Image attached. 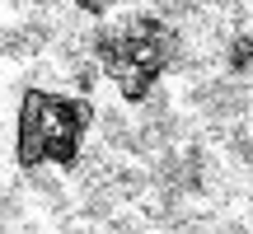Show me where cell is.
Returning <instances> with one entry per match:
<instances>
[{"mask_svg":"<svg viewBox=\"0 0 253 234\" xmlns=\"http://www.w3.org/2000/svg\"><path fill=\"white\" fill-rule=\"evenodd\" d=\"M71 5H75V9H84V14H94V19H99V14H108V9L118 5V0H71Z\"/></svg>","mask_w":253,"mask_h":234,"instance_id":"277c9868","label":"cell"},{"mask_svg":"<svg viewBox=\"0 0 253 234\" xmlns=\"http://www.w3.org/2000/svg\"><path fill=\"white\" fill-rule=\"evenodd\" d=\"M249 61H253V42H249V38H235V47H230V66L244 71Z\"/></svg>","mask_w":253,"mask_h":234,"instance_id":"3957f363","label":"cell"},{"mask_svg":"<svg viewBox=\"0 0 253 234\" xmlns=\"http://www.w3.org/2000/svg\"><path fill=\"white\" fill-rule=\"evenodd\" d=\"M94 61L126 103H145L173 61V33L155 14H126L94 33Z\"/></svg>","mask_w":253,"mask_h":234,"instance_id":"7a4b0ae2","label":"cell"},{"mask_svg":"<svg viewBox=\"0 0 253 234\" xmlns=\"http://www.w3.org/2000/svg\"><path fill=\"white\" fill-rule=\"evenodd\" d=\"M94 108L89 99L75 94H52V89H24L14 117V164L19 169H71L80 159V145L89 136Z\"/></svg>","mask_w":253,"mask_h":234,"instance_id":"6da1fadb","label":"cell"}]
</instances>
